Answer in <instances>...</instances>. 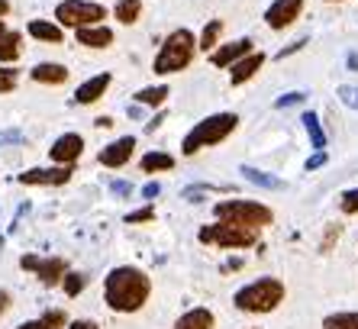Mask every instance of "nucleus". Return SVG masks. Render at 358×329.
<instances>
[{"mask_svg":"<svg viewBox=\"0 0 358 329\" xmlns=\"http://www.w3.org/2000/svg\"><path fill=\"white\" fill-rule=\"evenodd\" d=\"M110 88V74H94L91 81H84L81 88L75 91V104H94V100L103 97V91Z\"/></svg>","mask_w":358,"mask_h":329,"instance_id":"obj_16","label":"nucleus"},{"mask_svg":"<svg viewBox=\"0 0 358 329\" xmlns=\"http://www.w3.org/2000/svg\"><path fill=\"white\" fill-rule=\"evenodd\" d=\"M242 174H245V181L259 184V188H268V190L284 188L281 178H275V174H268V172H259V168H249V164H242Z\"/></svg>","mask_w":358,"mask_h":329,"instance_id":"obj_21","label":"nucleus"},{"mask_svg":"<svg viewBox=\"0 0 358 329\" xmlns=\"http://www.w3.org/2000/svg\"><path fill=\"white\" fill-rule=\"evenodd\" d=\"M236 123H239L236 113H213V116H207V120H200V123L184 136L181 152L184 155H197L200 148L217 146V142H223L226 136L236 130Z\"/></svg>","mask_w":358,"mask_h":329,"instance_id":"obj_2","label":"nucleus"},{"mask_svg":"<svg viewBox=\"0 0 358 329\" xmlns=\"http://www.w3.org/2000/svg\"><path fill=\"white\" fill-rule=\"evenodd\" d=\"M71 329H97V323H91V320H78V323H71Z\"/></svg>","mask_w":358,"mask_h":329,"instance_id":"obj_40","label":"nucleus"},{"mask_svg":"<svg viewBox=\"0 0 358 329\" xmlns=\"http://www.w3.org/2000/svg\"><path fill=\"white\" fill-rule=\"evenodd\" d=\"M194 49H197V42H194L191 29H175V33L165 39V46L159 49V55H155V74L184 71V68L191 65Z\"/></svg>","mask_w":358,"mask_h":329,"instance_id":"obj_3","label":"nucleus"},{"mask_svg":"<svg viewBox=\"0 0 358 329\" xmlns=\"http://www.w3.org/2000/svg\"><path fill=\"white\" fill-rule=\"evenodd\" d=\"M133 148H136L133 136H123V139L110 142V146L100 148V164H107V168H123V164L133 158Z\"/></svg>","mask_w":358,"mask_h":329,"instance_id":"obj_11","label":"nucleus"},{"mask_svg":"<svg viewBox=\"0 0 358 329\" xmlns=\"http://www.w3.org/2000/svg\"><path fill=\"white\" fill-rule=\"evenodd\" d=\"M339 206H342V214H358V188L355 190H345V194H342V200H339Z\"/></svg>","mask_w":358,"mask_h":329,"instance_id":"obj_31","label":"nucleus"},{"mask_svg":"<svg viewBox=\"0 0 358 329\" xmlns=\"http://www.w3.org/2000/svg\"><path fill=\"white\" fill-rule=\"evenodd\" d=\"M220 33H223V23H220V20H210V23L203 26V33H200V46H197V49L213 52V49H217Z\"/></svg>","mask_w":358,"mask_h":329,"instance_id":"obj_25","label":"nucleus"},{"mask_svg":"<svg viewBox=\"0 0 358 329\" xmlns=\"http://www.w3.org/2000/svg\"><path fill=\"white\" fill-rule=\"evenodd\" d=\"M62 323H65V313H62V310H52V313H45L42 320L23 323V326H17V329H59Z\"/></svg>","mask_w":358,"mask_h":329,"instance_id":"obj_27","label":"nucleus"},{"mask_svg":"<svg viewBox=\"0 0 358 329\" xmlns=\"http://www.w3.org/2000/svg\"><path fill=\"white\" fill-rule=\"evenodd\" d=\"M29 74H33V81H42V84H62V81H68V68L65 65H52V62L36 65Z\"/></svg>","mask_w":358,"mask_h":329,"instance_id":"obj_17","label":"nucleus"},{"mask_svg":"<svg viewBox=\"0 0 358 329\" xmlns=\"http://www.w3.org/2000/svg\"><path fill=\"white\" fill-rule=\"evenodd\" d=\"M152 216H155V210H152V206H142V210H136V214L126 216V223H149Z\"/></svg>","mask_w":358,"mask_h":329,"instance_id":"obj_34","label":"nucleus"},{"mask_svg":"<svg viewBox=\"0 0 358 329\" xmlns=\"http://www.w3.org/2000/svg\"><path fill=\"white\" fill-rule=\"evenodd\" d=\"M249 52H252V39H236V42H226V46L210 52V62L217 68H229L233 62H239L242 55H249Z\"/></svg>","mask_w":358,"mask_h":329,"instance_id":"obj_13","label":"nucleus"},{"mask_svg":"<svg viewBox=\"0 0 358 329\" xmlns=\"http://www.w3.org/2000/svg\"><path fill=\"white\" fill-rule=\"evenodd\" d=\"M300 123L307 126V132H310V142H313V148H317V152H323V148H326V132H323V126H320L317 113H303V120H300Z\"/></svg>","mask_w":358,"mask_h":329,"instance_id":"obj_22","label":"nucleus"},{"mask_svg":"<svg viewBox=\"0 0 358 329\" xmlns=\"http://www.w3.org/2000/svg\"><path fill=\"white\" fill-rule=\"evenodd\" d=\"M168 97V88L165 84H159V88H142L139 94H136V100H139L142 107H162Z\"/></svg>","mask_w":358,"mask_h":329,"instance_id":"obj_23","label":"nucleus"},{"mask_svg":"<svg viewBox=\"0 0 358 329\" xmlns=\"http://www.w3.org/2000/svg\"><path fill=\"white\" fill-rule=\"evenodd\" d=\"M13 142H23V132H20V130L0 132V148H3V146H13Z\"/></svg>","mask_w":358,"mask_h":329,"instance_id":"obj_35","label":"nucleus"},{"mask_svg":"<svg viewBox=\"0 0 358 329\" xmlns=\"http://www.w3.org/2000/svg\"><path fill=\"white\" fill-rule=\"evenodd\" d=\"M320 164H326V152H317V155L310 158V162H307V172H317Z\"/></svg>","mask_w":358,"mask_h":329,"instance_id":"obj_37","label":"nucleus"},{"mask_svg":"<svg viewBox=\"0 0 358 329\" xmlns=\"http://www.w3.org/2000/svg\"><path fill=\"white\" fill-rule=\"evenodd\" d=\"M265 65V55L262 52H249V55H242L239 62H233V71H229V81L233 84H245L249 78H255V71Z\"/></svg>","mask_w":358,"mask_h":329,"instance_id":"obj_14","label":"nucleus"},{"mask_svg":"<svg viewBox=\"0 0 358 329\" xmlns=\"http://www.w3.org/2000/svg\"><path fill=\"white\" fill-rule=\"evenodd\" d=\"M159 194H162V184H155V181H152V184H145V188H142V197H145V200L159 197Z\"/></svg>","mask_w":358,"mask_h":329,"instance_id":"obj_36","label":"nucleus"},{"mask_svg":"<svg viewBox=\"0 0 358 329\" xmlns=\"http://www.w3.org/2000/svg\"><path fill=\"white\" fill-rule=\"evenodd\" d=\"M133 190V184H126V181H113V194H120V197H126Z\"/></svg>","mask_w":358,"mask_h":329,"instance_id":"obj_38","label":"nucleus"},{"mask_svg":"<svg viewBox=\"0 0 358 329\" xmlns=\"http://www.w3.org/2000/svg\"><path fill=\"white\" fill-rule=\"evenodd\" d=\"M329 4H336V0H329Z\"/></svg>","mask_w":358,"mask_h":329,"instance_id":"obj_44","label":"nucleus"},{"mask_svg":"<svg viewBox=\"0 0 358 329\" xmlns=\"http://www.w3.org/2000/svg\"><path fill=\"white\" fill-rule=\"evenodd\" d=\"M171 168H175V158L168 155V152H149V155L142 158V172H145V174L171 172Z\"/></svg>","mask_w":358,"mask_h":329,"instance_id":"obj_20","label":"nucleus"},{"mask_svg":"<svg viewBox=\"0 0 358 329\" xmlns=\"http://www.w3.org/2000/svg\"><path fill=\"white\" fill-rule=\"evenodd\" d=\"M20 265H23V268H29V272H39V281H42V284H59L62 274H65V268H68L62 258H49V262H39V258H33V255H23V258H20Z\"/></svg>","mask_w":358,"mask_h":329,"instance_id":"obj_12","label":"nucleus"},{"mask_svg":"<svg viewBox=\"0 0 358 329\" xmlns=\"http://www.w3.org/2000/svg\"><path fill=\"white\" fill-rule=\"evenodd\" d=\"M200 242L207 246H223V248H249L259 242V230L255 226H239V223H213L200 230Z\"/></svg>","mask_w":358,"mask_h":329,"instance_id":"obj_6","label":"nucleus"},{"mask_svg":"<svg viewBox=\"0 0 358 329\" xmlns=\"http://www.w3.org/2000/svg\"><path fill=\"white\" fill-rule=\"evenodd\" d=\"M213 214L223 223H239V226H255V230L275 220V214L259 200H220L213 206Z\"/></svg>","mask_w":358,"mask_h":329,"instance_id":"obj_5","label":"nucleus"},{"mask_svg":"<svg viewBox=\"0 0 358 329\" xmlns=\"http://www.w3.org/2000/svg\"><path fill=\"white\" fill-rule=\"evenodd\" d=\"M29 36L39 42H52V46L62 42V29L55 23H45V20H33V23H29Z\"/></svg>","mask_w":358,"mask_h":329,"instance_id":"obj_19","label":"nucleus"},{"mask_svg":"<svg viewBox=\"0 0 358 329\" xmlns=\"http://www.w3.org/2000/svg\"><path fill=\"white\" fill-rule=\"evenodd\" d=\"M17 88V71L13 68H0V94H7Z\"/></svg>","mask_w":358,"mask_h":329,"instance_id":"obj_32","label":"nucleus"},{"mask_svg":"<svg viewBox=\"0 0 358 329\" xmlns=\"http://www.w3.org/2000/svg\"><path fill=\"white\" fill-rule=\"evenodd\" d=\"M323 329H358V313H333L323 320Z\"/></svg>","mask_w":358,"mask_h":329,"instance_id":"obj_28","label":"nucleus"},{"mask_svg":"<svg viewBox=\"0 0 358 329\" xmlns=\"http://www.w3.org/2000/svg\"><path fill=\"white\" fill-rule=\"evenodd\" d=\"M94 126H100V130H110V126H113V120H110V116H97V120H94Z\"/></svg>","mask_w":358,"mask_h":329,"instance_id":"obj_39","label":"nucleus"},{"mask_svg":"<svg viewBox=\"0 0 358 329\" xmlns=\"http://www.w3.org/2000/svg\"><path fill=\"white\" fill-rule=\"evenodd\" d=\"M303 100H307V94H303V91H291V94H284V97H278L275 107L284 110V107H294V104H303Z\"/></svg>","mask_w":358,"mask_h":329,"instance_id":"obj_33","label":"nucleus"},{"mask_svg":"<svg viewBox=\"0 0 358 329\" xmlns=\"http://www.w3.org/2000/svg\"><path fill=\"white\" fill-rule=\"evenodd\" d=\"M84 288H87V274H78V272L65 274V294L68 297H78Z\"/></svg>","mask_w":358,"mask_h":329,"instance_id":"obj_29","label":"nucleus"},{"mask_svg":"<svg viewBox=\"0 0 358 329\" xmlns=\"http://www.w3.org/2000/svg\"><path fill=\"white\" fill-rule=\"evenodd\" d=\"M103 17H107V7L94 4V0H62L59 7H55V20L62 26H71V29H78V26H97V23H103Z\"/></svg>","mask_w":358,"mask_h":329,"instance_id":"obj_7","label":"nucleus"},{"mask_svg":"<svg viewBox=\"0 0 358 329\" xmlns=\"http://www.w3.org/2000/svg\"><path fill=\"white\" fill-rule=\"evenodd\" d=\"M20 55V33H3L0 36V62H17Z\"/></svg>","mask_w":358,"mask_h":329,"instance_id":"obj_26","label":"nucleus"},{"mask_svg":"<svg viewBox=\"0 0 358 329\" xmlns=\"http://www.w3.org/2000/svg\"><path fill=\"white\" fill-rule=\"evenodd\" d=\"M3 33H7V29H3V20H0V36H3Z\"/></svg>","mask_w":358,"mask_h":329,"instance_id":"obj_43","label":"nucleus"},{"mask_svg":"<svg viewBox=\"0 0 358 329\" xmlns=\"http://www.w3.org/2000/svg\"><path fill=\"white\" fill-rule=\"evenodd\" d=\"M300 10H303V0H275L265 10V23L271 29H284V26H291L300 17Z\"/></svg>","mask_w":358,"mask_h":329,"instance_id":"obj_9","label":"nucleus"},{"mask_svg":"<svg viewBox=\"0 0 358 329\" xmlns=\"http://www.w3.org/2000/svg\"><path fill=\"white\" fill-rule=\"evenodd\" d=\"M7 304H10V294H7V290H0V313L7 310Z\"/></svg>","mask_w":358,"mask_h":329,"instance_id":"obj_41","label":"nucleus"},{"mask_svg":"<svg viewBox=\"0 0 358 329\" xmlns=\"http://www.w3.org/2000/svg\"><path fill=\"white\" fill-rule=\"evenodd\" d=\"M284 300V284L278 278H259L236 294V307L245 313H271Z\"/></svg>","mask_w":358,"mask_h":329,"instance_id":"obj_4","label":"nucleus"},{"mask_svg":"<svg viewBox=\"0 0 358 329\" xmlns=\"http://www.w3.org/2000/svg\"><path fill=\"white\" fill-rule=\"evenodd\" d=\"M113 13H117V20H120V23H126V26L136 23V20H139V13H142V0H120Z\"/></svg>","mask_w":358,"mask_h":329,"instance_id":"obj_24","label":"nucleus"},{"mask_svg":"<svg viewBox=\"0 0 358 329\" xmlns=\"http://www.w3.org/2000/svg\"><path fill=\"white\" fill-rule=\"evenodd\" d=\"M75 36H78V42L81 46H87V49H107L110 42H113V33H110L107 26H78L75 29Z\"/></svg>","mask_w":358,"mask_h":329,"instance_id":"obj_15","label":"nucleus"},{"mask_svg":"<svg viewBox=\"0 0 358 329\" xmlns=\"http://www.w3.org/2000/svg\"><path fill=\"white\" fill-rule=\"evenodd\" d=\"M339 100L345 104V107L358 110V88H352V84H342V88H339Z\"/></svg>","mask_w":358,"mask_h":329,"instance_id":"obj_30","label":"nucleus"},{"mask_svg":"<svg viewBox=\"0 0 358 329\" xmlns=\"http://www.w3.org/2000/svg\"><path fill=\"white\" fill-rule=\"evenodd\" d=\"M103 294H107V304L113 307L117 313H133V310H139V307L149 300L152 281H149V274L145 272L123 265V268H113V272L107 274Z\"/></svg>","mask_w":358,"mask_h":329,"instance_id":"obj_1","label":"nucleus"},{"mask_svg":"<svg viewBox=\"0 0 358 329\" xmlns=\"http://www.w3.org/2000/svg\"><path fill=\"white\" fill-rule=\"evenodd\" d=\"M175 329H213V313L203 310V307H197V310L184 313L181 320L175 323Z\"/></svg>","mask_w":358,"mask_h":329,"instance_id":"obj_18","label":"nucleus"},{"mask_svg":"<svg viewBox=\"0 0 358 329\" xmlns=\"http://www.w3.org/2000/svg\"><path fill=\"white\" fill-rule=\"evenodd\" d=\"M84 152V139L78 136V132H65V136H59V139L52 142L49 148V158L55 164H75L78 158H81Z\"/></svg>","mask_w":358,"mask_h":329,"instance_id":"obj_8","label":"nucleus"},{"mask_svg":"<svg viewBox=\"0 0 358 329\" xmlns=\"http://www.w3.org/2000/svg\"><path fill=\"white\" fill-rule=\"evenodd\" d=\"M10 13V0H0V17H7Z\"/></svg>","mask_w":358,"mask_h":329,"instance_id":"obj_42","label":"nucleus"},{"mask_svg":"<svg viewBox=\"0 0 358 329\" xmlns=\"http://www.w3.org/2000/svg\"><path fill=\"white\" fill-rule=\"evenodd\" d=\"M71 181V164H62V168H29V172L20 174V184H68Z\"/></svg>","mask_w":358,"mask_h":329,"instance_id":"obj_10","label":"nucleus"}]
</instances>
